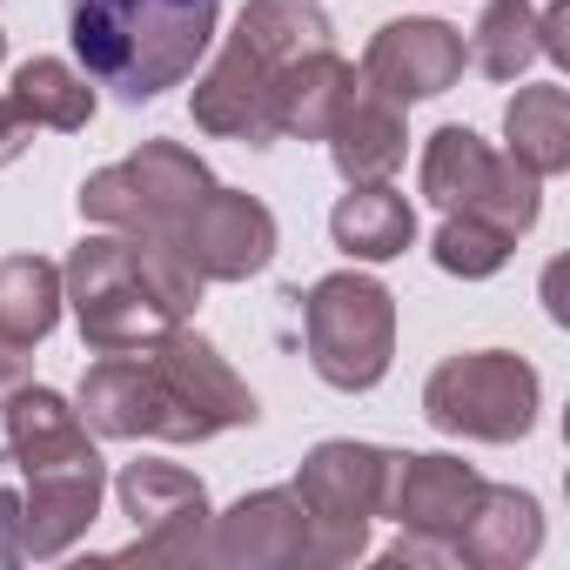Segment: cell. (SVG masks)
I'll use <instances>...</instances> for the list:
<instances>
[{
	"mask_svg": "<svg viewBox=\"0 0 570 570\" xmlns=\"http://www.w3.org/2000/svg\"><path fill=\"white\" fill-rule=\"evenodd\" d=\"M303 336H309V363L330 390H376L396 363V303L383 282L343 268L323 275L303 296Z\"/></svg>",
	"mask_w": 570,
	"mask_h": 570,
	"instance_id": "277c9868",
	"label": "cell"
},
{
	"mask_svg": "<svg viewBox=\"0 0 570 570\" xmlns=\"http://www.w3.org/2000/svg\"><path fill=\"white\" fill-rule=\"evenodd\" d=\"M8 463L28 476V503H21V543L28 557H61L101 510V483L108 463L81 423V410L55 390H14L8 403Z\"/></svg>",
	"mask_w": 570,
	"mask_h": 570,
	"instance_id": "7a4b0ae2",
	"label": "cell"
},
{
	"mask_svg": "<svg viewBox=\"0 0 570 570\" xmlns=\"http://www.w3.org/2000/svg\"><path fill=\"white\" fill-rule=\"evenodd\" d=\"M537 543H543L537 497L530 490H497V483H483L470 523L456 530V557L463 563H483V570H517V563L537 557Z\"/></svg>",
	"mask_w": 570,
	"mask_h": 570,
	"instance_id": "d6986e66",
	"label": "cell"
},
{
	"mask_svg": "<svg viewBox=\"0 0 570 570\" xmlns=\"http://www.w3.org/2000/svg\"><path fill=\"white\" fill-rule=\"evenodd\" d=\"M148 350H155V363L175 376L181 403L202 416V430H208V436L255 423V396H248V383L215 356V343H202V336H188V330L175 323V330H168L161 343H148Z\"/></svg>",
	"mask_w": 570,
	"mask_h": 570,
	"instance_id": "2e32d148",
	"label": "cell"
},
{
	"mask_svg": "<svg viewBox=\"0 0 570 570\" xmlns=\"http://www.w3.org/2000/svg\"><path fill=\"white\" fill-rule=\"evenodd\" d=\"M390 456L376 443H316L303 456L296 497L309 510V557L316 563H356L370 550V523L390 497Z\"/></svg>",
	"mask_w": 570,
	"mask_h": 570,
	"instance_id": "52a82bcc",
	"label": "cell"
},
{
	"mask_svg": "<svg viewBox=\"0 0 570 570\" xmlns=\"http://www.w3.org/2000/svg\"><path fill=\"white\" fill-rule=\"evenodd\" d=\"M208 557L215 563H316L309 557V510H303L296 483L289 490H255V497H242L215 523Z\"/></svg>",
	"mask_w": 570,
	"mask_h": 570,
	"instance_id": "9a60e30c",
	"label": "cell"
},
{
	"mask_svg": "<svg viewBox=\"0 0 570 570\" xmlns=\"http://www.w3.org/2000/svg\"><path fill=\"white\" fill-rule=\"evenodd\" d=\"M61 268L48 255H8L0 262V336L8 343H41L61 323Z\"/></svg>",
	"mask_w": 570,
	"mask_h": 570,
	"instance_id": "603a6c76",
	"label": "cell"
},
{
	"mask_svg": "<svg viewBox=\"0 0 570 570\" xmlns=\"http://www.w3.org/2000/svg\"><path fill=\"white\" fill-rule=\"evenodd\" d=\"M275 75H282V68H268L262 55H248V48L228 35L222 61L195 81V128H208V135H222V141L268 148V141H275V108H268Z\"/></svg>",
	"mask_w": 570,
	"mask_h": 570,
	"instance_id": "5bb4252c",
	"label": "cell"
},
{
	"mask_svg": "<svg viewBox=\"0 0 570 570\" xmlns=\"http://www.w3.org/2000/svg\"><path fill=\"white\" fill-rule=\"evenodd\" d=\"M537 370L510 350H470L436 363V376L423 383V416L443 436H470V443H517L537 423Z\"/></svg>",
	"mask_w": 570,
	"mask_h": 570,
	"instance_id": "8992f818",
	"label": "cell"
},
{
	"mask_svg": "<svg viewBox=\"0 0 570 570\" xmlns=\"http://www.w3.org/2000/svg\"><path fill=\"white\" fill-rule=\"evenodd\" d=\"M356 88H363V75H356L343 55H330V48H316V55H296L289 68L275 75V88H268L275 135L330 141V128H336V115L356 101Z\"/></svg>",
	"mask_w": 570,
	"mask_h": 570,
	"instance_id": "e0dca14e",
	"label": "cell"
},
{
	"mask_svg": "<svg viewBox=\"0 0 570 570\" xmlns=\"http://www.w3.org/2000/svg\"><path fill=\"white\" fill-rule=\"evenodd\" d=\"M61 296L75 303L81 343L115 356V350H148L175 323L195 316L202 303V275L181 262L168 235H88L68 268H61Z\"/></svg>",
	"mask_w": 570,
	"mask_h": 570,
	"instance_id": "6da1fadb",
	"label": "cell"
},
{
	"mask_svg": "<svg viewBox=\"0 0 570 570\" xmlns=\"http://www.w3.org/2000/svg\"><path fill=\"white\" fill-rule=\"evenodd\" d=\"M35 135H41V121L14 101V95H0V168L8 161H21L28 148H35Z\"/></svg>",
	"mask_w": 570,
	"mask_h": 570,
	"instance_id": "4316f807",
	"label": "cell"
},
{
	"mask_svg": "<svg viewBox=\"0 0 570 570\" xmlns=\"http://www.w3.org/2000/svg\"><path fill=\"white\" fill-rule=\"evenodd\" d=\"M483 497V476L456 456H390V497H383V517H396L403 530L416 537H436V543H456V530L470 523Z\"/></svg>",
	"mask_w": 570,
	"mask_h": 570,
	"instance_id": "4fadbf2b",
	"label": "cell"
},
{
	"mask_svg": "<svg viewBox=\"0 0 570 570\" xmlns=\"http://www.w3.org/2000/svg\"><path fill=\"white\" fill-rule=\"evenodd\" d=\"M28 383H35V363H28V350L0 336V403H8L14 390H28Z\"/></svg>",
	"mask_w": 570,
	"mask_h": 570,
	"instance_id": "f546056e",
	"label": "cell"
},
{
	"mask_svg": "<svg viewBox=\"0 0 570 570\" xmlns=\"http://www.w3.org/2000/svg\"><path fill=\"white\" fill-rule=\"evenodd\" d=\"M81 423L101 436H155V443H208L202 416L181 403L175 376L155 363V350H115L81 376Z\"/></svg>",
	"mask_w": 570,
	"mask_h": 570,
	"instance_id": "9c48e42d",
	"label": "cell"
},
{
	"mask_svg": "<svg viewBox=\"0 0 570 570\" xmlns=\"http://www.w3.org/2000/svg\"><path fill=\"white\" fill-rule=\"evenodd\" d=\"M175 248L202 282H248L275 255V215L242 188H208L195 215L175 228Z\"/></svg>",
	"mask_w": 570,
	"mask_h": 570,
	"instance_id": "8fae6325",
	"label": "cell"
},
{
	"mask_svg": "<svg viewBox=\"0 0 570 570\" xmlns=\"http://www.w3.org/2000/svg\"><path fill=\"white\" fill-rule=\"evenodd\" d=\"M28 543H21V497L0 490V563H21Z\"/></svg>",
	"mask_w": 570,
	"mask_h": 570,
	"instance_id": "f1b7e54d",
	"label": "cell"
},
{
	"mask_svg": "<svg viewBox=\"0 0 570 570\" xmlns=\"http://www.w3.org/2000/svg\"><path fill=\"white\" fill-rule=\"evenodd\" d=\"M423 195L443 215H476L490 228H503L510 242L537 222V175L510 155H497L483 135L470 128H436L423 148Z\"/></svg>",
	"mask_w": 570,
	"mask_h": 570,
	"instance_id": "ba28073f",
	"label": "cell"
},
{
	"mask_svg": "<svg viewBox=\"0 0 570 570\" xmlns=\"http://www.w3.org/2000/svg\"><path fill=\"white\" fill-rule=\"evenodd\" d=\"M510 161H523L537 181L570 168V95L563 88H517L503 108Z\"/></svg>",
	"mask_w": 570,
	"mask_h": 570,
	"instance_id": "44dd1931",
	"label": "cell"
},
{
	"mask_svg": "<svg viewBox=\"0 0 570 570\" xmlns=\"http://www.w3.org/2000/svg\"><path fill=\"white\" fill-rule=\"evenodd\" d=\"M463 55H470L490 81H517V75L543 55V48H537V8H530V0H490Z\"/></svg>",
	"mask_w": 570,
	"mask_h": 570,
	"instance_id": "d4e9b609",
	"label": "cell"
},
{
	"mask_svg": "<svg viewBox=\"0 0 570 570\" xmlns=\"http://www.w3.org/2000/svg\"><path fill=\"white\" fill-rule=\"evenodd\" d=\"M215 188V175L202 168V155H188L181 141H141L128 161L101 168L81 181V215L121 235H168L195 215V202Z\"/></svg>",
	"mask_w": 570,
	"mask_h": 570,
	"instance_id": "5b68a950",
	"label": "cell"
},
{
	"mask_svg": "<svg viewBox=\"0 0 570 570\" xmlns=\"http://www.w3.org/2000/svg\"><path fill=\"white\" fill-rule=\"evenodd\" d=\"M222 21V0H68V35L95 88L155 101L195 75Z\"/></svg>",
	"mask_w": 570,
	"mask_h": 570,
	"instance_id": "3957f363",
	"label": "cell"
},
{
	"mask_svg": "<svg viewBox=\"0 0 570 570\" xmlns=\"http://www.w3.org/2000/svg\"><path fill=\"white\" fill-rule=\"evenodd\" d=\"M570 0H550V8L537 14V48L550 55V61H570Z\"/></svg>",
	"mask_w": 570,
	"mask_h": 570,
	"instance_id": "83f0119b",
	"label": "cell"
},
{
	"mask_svg": "<svg viewBox=\"0 0 570 570\" xmlns=\"http://www.w3.org/2000/svg\"><path fill=\"white\" fill-rule=\"evenodd\" d=\"M0 55H8V35H0Z\"/></svg>",
	"mask_w": 570,
	"mask_h": 570,
	"instance_id": "4dcf8cb0",
	"label": "cell"
},
{
	"mask_svg": "<svg viewBox=\"0 0 570 570\" xmlns=\"http://www.w3.org/2000/svg\"><path fill=\"white\" fill-rule=\"evenodd\" d=\"M330 161L343 168V181H390L410 161V128H403L396 101L356 88V101L330 128Z\"/></svg>",
	"mask_w": 570,
	"mask_h": 570,
	"instance_id": "ac0fdd59",
	"label": "cell"
},
{
	"mask_svg": "<svg viewBox=\"0 0 570 570\" xmlns=\"http://www.w3.org/2000/svg\"><path fill=\"white\" fill-rule=\"evenodd\" d=\"M121 510L135 517V543L121 557L135 563H195L208 557V490L181 463H128L121 470Z\"/></svg>",
	"mask_w": 570,
	"mask_h": 570,
	"instance_id": "30bf717a",
	"label": "cell"
},
{
	"mask_svg": "<svg viewBox=\"0 0 570 570\" xmlns=\"http://www.w3.org/2000/svg\"><path fill=\"white\" fill-rule=\"evenodd\" d=\"M235 41L248 55H262L268 68H289L296 55L330 48V14L316 0H248L242 21H235Z\"/></svg>",
	"mask_w": 570,
	"mask_h": 570,
	"instance_id": "7402d4cb",
	"label": "cell"
},
{
	"mask_svg": "<svg viewBox=\"0 0 570 570\" xmlns=\"http://www.w3.org/2000/svg\"><path fill=\"white\" fill-rule=\"evenodd\" d=\"M330 235L356 262H396L416 242V208L390 181H350V195L330 215Z\"/></svg>",
	"mask_w": 570,
	"mask_h": 570,
	"instance_id": "ffe728a7",
	"label": "cell"
},
{
	"mask_svg": "<svg viewBox=\"0 0 570 570\" xmlns=\"http://www.w3.org/2000/svg\"><path fill=\"white\" fill-rule=\"evenodd\" d=\"M463 61H470V55H463V35H456L450 21L410 14V21L376 28V41L363 48V88L383 95V101H396V108L436 101V95L456 88Z\"/></svg>",
	"mask_w": 570,
	"mask_h": 570,
	"instance_id": "7c38bea8",
	"label": "cell"
},
{
	"mask_svg": "<svg viewBox=\"0 0 570 570\" xmlns=\"http://www.w3.org/2000/svg\"><path fill=\"white\" fill-rule=\"evenodd\" d=\"M14 101H21L41 128H61V135L88 128V115H95V88H88V75H75V68L55 61V55H35V61L14 75Z\"/></svg>",
	"mask_w": 570,
	"mask_h": 570,
	"instance_id": "cb8c5ba5",
	"label": "cell"
},
{
	"mask_svg": "<svg viewBox=\"0 0 570 570\" xmlns=\"http://www.w3.org/2000/svg\"><path fill=\"white\" fill-rule=\"evenodd\" d=\"M510 235L503 228H490V222H476V215H450L443 228H436V268H450V275H463V282H483V275H497L503 262H510Z\"/></svg>",
	"mask_w": 570,
	"mask_h": 570,
	"instance_id": "484cf974",
	"label": "cell"
}]
</instances>
